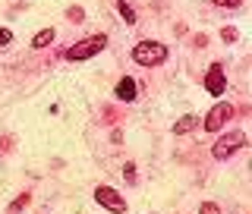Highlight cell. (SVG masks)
<instances>
[{
    "label": "cell",
    "instance_id": "cell-13",
    "mask_svg": "<svg viewBox=\"0 0 252 214\" xmlns=\"http://www.w3.org/2000/svg\"><path fill=\"white\" fill-rule=\"evenodd\" d=\"M13 41V31L10 29H0V44H10Z\"/></svg>",
    "mask_w": 252,
    "mask_h": 214
},
{
    "label": "cell",
    "instance_id": "cell-9",
    "mask_svg": "<svg viewBox=\"0 0 252 214\" xmlns=\"http://www.w3.org/2000/svg\"><path fill=\"white\" fill-rule=\"evenodd\" d=\"M54 41V29H41L35 38H32V47H47Z\"/></svg>",
    "mask_w": 252,
    "mask_h": 214
},
{
    "label": "cell",
    "instance_id": "cell-7",
    "mask_svg": "<svg viewBox=\"0 0 252 214\" xmlns=\"http://www.w3.org/2000/svg\"><path fill=\"white\" fill-rule=\"evenodd\" d=\"M114 94H117V101H136V94H139V89H136V79L132 76H123L120 82H117V89H114Z\"/></svg>",
    "mask_w": 252,
    "mask_h": 214
},
{
    "label": "cell",
    "instance_id": "cell-3",
    "mask_svg": "<svg viewBox=\"0 0 252 214\" xmlns=\"http://www.w3.org/2000/svg\"><path fill=\"white\" fill-rule=\"evenodd\" d=\"M246 145V132H240V129H230L227 136H220L215 142V148H211V154L218 157V161H224V157H230L236 148H243Z\"/></svg>",
    "mask_w": 252,
    "mask_h": 214
},
{
    "label": "cell",
    "instance_id": "cell-15",
    "mask_svg": "<svg viewBox=\"0 0 252 214\" xmlns=\"http://www.w3.org/2000/svg\"><path fill=\"white\" fill-rule=\"evenodd\" d=\"M215 3L218 6H230V10H233V6H240V0H215Z\"/></svg>",
    "mask_w": 252,
    "mask_h": 214
},
{
    "label": "cell",
    "instance_id": "cell-10",
    "mask_svg": "<svg viewBox=\"0 0 252 214\" xmlns=\"http://www.w3.org/2000/svg\"><path fill=\"white\" fill-rule=\"evenodd\" d=\"M117 13H120L126 22H136V13H132V6L126 3V0H117Z\"/></svg>",
    "mask_w": 252,
    "mask_h": 214
},
{
    "label": "cell",
    "instance_id": "cell-11",
    "mask_svg": "<svg viewBox=\"0 0 252 214\" xmlns=\"http://www.w3.org/2000/svg\"><path fill=\"white\" fill-rule=\"evenodd\" d=\"M26 205H29V192H26V195H19V199L10 205V214H19L22 208H26Z\"/></svg>",
    "mask_w": 252,
    "mask_h": 214
},
{
    "label": "cell",
    "instance_id": "cell-14",
    "mask_svg": "<svg viewBox=\"0 0 252 214\" xmlns=\"http://www.w3.org/2000/svg\"><path fill=\"white\" fill-rule=\"evenodd\" d=\"M123 173H126V180H129V183H136V180H132V177H136V167H132V164H126Z\"/></svg>",
    "mask_w": 252,
    "mask_h": 214
},
{
    "label": "cell",
    "instance_id": "cell-12",
    "mask_svg": "<svg viewBox=\"0 0 252 214\" xmlns=\"http://www.w3.org/2000/svg\"><path fill=\"white\" fill-rule=\"evenodd\" d=\"M199 211H202V214H220V208H218L215 202H202V205H199Z\"/></svg>",
    "mask_w": 252,
    "mask_h": 214
},
{
    "label": "cell",
    "instance_id": "cell-6",
    "mask_svg": "<svg viewBox=\"0 0 252 214\" xmlns=\"http://www.w3.org/2000/svg\"><path fill=\"white\" fill-rule=\"evenodd\" d=\"M205 92L215 94V98H220L227 92V79H224V66L220 63H211L208 66V73H205Z\"/></svg>",
    "mask_w": 252,
    "mask_h": 214
},
{
    "label": "cell",
    "instance_id": "cell-4",
    "mask_svg": "<svg viewBox=\"0 0 252 214\" xmlns=\"http://www.w3.org/2000/svg\"><path fill=\"white\" fill-rule=\"evenodd\" d=\"M94 202H98L104 211H110V214H123L126 211L123 195L117 192V189H110V186H98V189H94Z\"/></svg>",
    "mask_w": 252,
    "mask_h": 214
},
{
    "label": "cell",
    "instance_id": "cell-5",
    "mask_svg": "<svg viewBox=\"0 0 252 214\" xmlns=\"http://www.w3.org/2000/svg\"><path fill=\"white\" fill-rule=\"evenodd\" d=\"M230 117H233V107H230V104H215V107L208 110V117H205L202 126H205L208 132H220V129L227 126V120H230Z\"/></svg>",
    "mask_w": 252,
    "mask_h": 214
},
{
    "label": "cell",
    "instance_id": "cell-1",
    "mask_svg": "<svg viewBox=\"0 0 252 214\" xmlns=\"http://www.w3.org/2000/svg\"><path fill=\"white\" fill-rule=\"evenodd\" d=\"M104 47H107V35H92V38H82V41L69 44L66 51H63V57L73 60V63H79V60H92L94 54H101Z\"/></svg>",
    "mask_w": 252,
    "mask_h": 214
},
{
    "label": "cell",
    "instance_id": "cell-2",
    "mask_svg": "<svg viewBox=\"0 0 252 214\" xmlns=\"http://www.w3.org/2000/svg\"><path fill=\"white\" fill-rule=\"evenodd\" d=\"M132 60L139 63V66H161L164 60H167V44L161 41H139L132 47Z\"/></svg>",
    "mask_w": 252,
    "mask_h": 214
},
{
    "label": "cell",
    "instance_id": "cell-8",
    "mask_svg": "<svg viewBox=\"0 0 252 214\" xmlns=\"http://www.w3.org/2000/svg\"><path fill=\"white\" fill-rule=\"evenodd\" d=\"M195 126H199V117L189 114V117H180V120L173 123V132H177V136H183V132H192Z\"/></svg>",
    "mask_w": 252,
    "mask_h": 214
}]
</instances>
